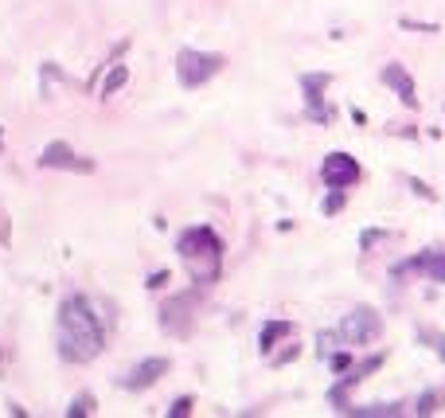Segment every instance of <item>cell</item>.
I'll list each match as a JSON object with an SVG mask.
<instances>
[{
  "label": "cell",
  "mask_w": 445,
  "mask_h": 418,
  "mask_svg": "<svg viewBox=\"0 0 445 418\" xmlns=\"http://www.w3.org/2000/svg\"><path fill=\"white\" fill-rule=\"evenodd\" d=\"M340 208H344V188L328 192V196H325V203H320V211H325V215H336Z\"/></svg>",
  "instance_id": "obj_16"
},
{
  "label": "cell",
  "mask_w": 445,
  "mask_h": 418,
  "mask_svg": "<svg viewBox=\"0 0 445 418\" xmlns=\"http://www.w3.org/2000/svg\"><path fill=\"white\" fill-rule=\"evenodd\" d=\"M223 55H215V51H176V79L184 90H199L208 79H215L219 70H223Z\"/></svg>",
  "instance_id": "obj_3"
},
{
  "label": "cell",
  "mask_w": 445,
  "mask_h": 418,
  "mask_svg": "<svg viewBox=\"0 0 445 418\" xmlns=\"http://www.w3.org/2000/svg\"><path fill=\"white\" fill-rule=\"evenodd\" d=\"M176 250H180V258H184V266H188V274H192V281H196V286H208V281L219 278L223 242H219V235L211 227H188V231H180Z\"/></svg>",
  "instance_id": "obj_2"
},
{
  "label": "cell",
  "mask_w": 445,
  "mask_h": 418,
  "mask_svg": "<svg viewBox=\"0 0 445 418\" xmlns=\"http://www.w3.org/2000/svg\"><path fill=\"white\" fill-rule=\"evenodd\" d=\"M169 371V359H145V364H137V368L129 371L125 379H121V387H129V391H145V387H153L160 376Z\"/></svg>",
  "instance_id": "obj_8"
},
{
  "label": "cell",
  "mask_w": 445,
  "mask_h": 418,
  "mask_svg": "<svg viewBox=\"0 0 445 418\" xmlns=\"http://www.w3.org/2000/svg\"><path fill=\"white\" fill-rule=\"evenodd\" d=\"M106 344V332H102V320L90 313L86 297H67L59 305V320H55V348L67 364H90V359L102 352Z\"/></svg>",
  "instance_id": "obj_1"
},
{
  "label": "cell",
  "mask_w": 445,
  "mask_h": 418,
  "mask_svg": "<svg viewBox=\"0 0 445 418\" xmlns=\"http://www.w3.org/2000/svg\"><path fill=\"white\" fill-rule=\"evenodd\" d=\"M348 415H356V418H398L403 407H398V403H371V407H352Z\"/></svg>",
  "instance_id": "obj_14"
},
{
  "label": "cell",
  "mask_w": 445,
  "mask_h": 418,
  "mask_svg": "<svg viewBox=\"0 0 445 418\" xmlns=\"http://www.w3.org/2000/svg\"><path fill=\"white\" fill-rule=\"evenodd\" d=\"M320 176H325L328 188H352V184H359L364 169L352 153H328L325 164H320Z\"/></svg>",
  "instance_id": "obj_5"
},
{
  "label": "cell",
  "mask_w": 445,
  "mask_h": 418,
  "mask_svg": "<svg viewBox=\"0 0 445 418\" xmlns=\"http://www.w3.org/2000/svg\"><path fill=\"white\" fill-rule=\"evenodd\" d=\"M418 270H422L430 281H437V286H445V254L442 250H422V254H414Z\"/></svg>",
  "instance_id": "obj_12"
},
{
  "label": "cell",
  "mask_w": 445,
  "mask_h": 418,
  "mask_svg": "<svg viewBox=\"0 0 445 418\" xmlns=\"http://www.w3.org/2000/svg\"><path fill=\"white\" fill-rule=\"evenodd\" d=\"M125 79H129V67H125V63H109L106 82H102V98H114V94L125 86Z\"/></svg>",
  "instance_id": "obj_13"
},
{
  "label": "cell",
  "mask_w": 445,
  "mask_h": 418,
  "mask_svg": "<svg viewBox=\"0 0 445 418\" xmlns=\"http://www.w3.org/2000/svg\"><path fill=\"white\" fill-rule=\"evenodd\" d=\"M305 118H309V121H320V125H328V121H332V110H328L325 102H320V106H305Z\"/></svg>",
  "instance_id": "obj_17"
},
{
  "label": "cell",
  "mask_w": 445,
  "mask_h": 418,
  "mask_svg": "<svg viewBox=\"0 0 445 418\" xmlns=\"http://www.w3.org/2000/svg\"><path fill=\"white\" fill-rule=\"evenodd\" d=\"M410 192H414V196H426V199H434V188H430V184H422V180H418V176H410Z\"/></svg>",
  "instance_id": "obj_21"
},
{
  "label": "cell",
  "mask_w": 445,
  "mask_h": 418,
  "mask_svg": "<svg viewBox=\"0 0 445 418\" xmlns=\"http://www.w3.org/2000/svg\"><path fill=\"white\" fill-rule=\"evenodd\" d=\"M188 309H192V297H176V301H164V309H160V325L169 332H188V325H184V317H188Z\"/></svg>",
  "instance_id": "obj_9"
},
{
  "label": "cell",
  "mask_w": 445,
  "mask_h": 418,
  "mask_svg": "<svg viewBox=\"0 0 445 418\" xmlns=\"http://www.w3.org/2000/svg\"><path fill=\"white\" fill-rule=\"evenodd\" d=\"M414 410H418L422 418H426V415H434V410H437V395H434V391H426V395L418 398V407H414Z\"/></svg>",
  "instance_id": "obj_19"
},
{
  "label": "cell",
  "mask_w": 445,
  "mask_h": 418,
  "mask_svg": "<svg viewBox=\"0 0 445 418\" xmlns=\"http://www.w3.org/2000/svg\"><path fill=\"white\" fill-rule=\"evenodd\" d=\"M336 336L344 340V344H375V340L383 336V317H379L375 309L359 305V309H352V313L340 320Z\"/></svg>",
  "instance_id": "obj_4"
},
{
  "label": "cell",
  "mask_w": 445,
  "mask_h": 418,
  "mask_svg": "<svg viewBox=\"0 0 445 418\" xmlns=\"http://www.w3.org/2000/svg\"><path fill=\"white\" fill-rule=\"evenodd\" d=\"M328 364H332V371H348V368H352V356H348V352H336Z\"/></svg>",
  "instance_id": "obj_22"
},
{
  "label": "cell",
  "mask_w": 445,
  "mask_h": 418,
  "mask_svg": "<svg viewBox=\"0 0 445 418\" xmlns=\"http://www.w3.org/2000/svg\"><path fill=\"white\" fill-rule=\"evenodd\" d=\"M286 336H293V320H270V325H262V332H258L262 356H270L277 348V340H286Z\"/></svg>",
  "instance_id": "obj_11"
},
{
  "label": "cell",
  "mask_w": 445,
  "mask_h": 418,
  "mask_svg": "<svg viewBox=\"0 0 445 418\" xmlns=\"http://www.w3.org/2000/svg\"><path fill=\"white\" fill-rule=\"evenodd\" d=\"M192 403H196V398H192V395L176 398V403H172V407H169V418H184V415H192Z\"/></svg>",
  "instance_id": "obj_18"
},
{
  "label": "cell",
  "mask_w": 445,
  "mask_h": 418,
  "mask_svg": "<svg viewBox=\"0 0 445 418\" xmlns=\"http://www.w3.org/2000/svg\"><path fill=\"white\" fill-rule=\"evenodd\" d=\"M403 28H414V31H437V24H414V20H403Z\"/></svg>",
  "instance_id": "obj_25"
},
{
  "label": "cell",
  "mask_w": 445,
  "mask_h": 418,
  "mask_svg": "<svg viewBox=\"0 0 445 418\" xmlns=\"http://www.w3.org/2000/svg\"><path fill=\"white\" fill-rule=\"evenodd\" d=\"M430 344H434V352L445 359V336H437V332H430Z\"/></svg>",
  "instance_id": "obj_24"
},
{
  "label": "cell",
  "mask_w": 445,
  "mask_h": 418,
  "mask_svg": "<svg viewBox=\"0 0 445 418\" xmlns=\"http://www.w3.org/2000/svg\"><path fill=\"white\" fill-rule=\"evenodd\" d=\"M328 86H332V75H325V70H305V75H301V94H305V106H320V98H325Z\"/></svg>",
  "instance_id": "obj_10"
},
{
  "label": "cell",
  "mask_w": 445,
  "mask_h": 418,
  "mask_svg": "<svg viewBox=\"0 0 445 418\" xmlns=\"http://www.w3.org/2000/svg\"><path fill=\"white\" fill-rule=\"evenodd\" d=\"M94 407H98V403H94V395H90V391H82V395H75V398H70V407H67V418L94 415Z\"/></svg>",
  "instance_id": "obj_15"
},
{
  "label": "cell",
  "mask_w": 445,
  "mask_h": 418,
  "mask_svg": "<svg viewBox=\"0 0 445 418\" xmlns=\"http://www.w3.org/2000/svg\"><path fill=\"white\" fill-rule=\"evenodd\" d=\"M383 239H387V231H364V235H359V247L371 250L375 242H383Z\"/></svg>",
  "instance_id": "obj_20"
},
{
  "label": "cell",
  "mask_w": 445,
  "mask_h": 418,
  "mask_svg": "<svg viewBox=\"0 0 445 418\" xmlns=\"http://www.w3.org/2000/svg\"><path fill=\"white\" fill-rule=\"evenodd\" d=\"M164 281H169V270H157V274H153V278H148L145 286H148V289H160Z\"/></svg>",
  "instance_id": "obj_23"
},
{
  "label": "cell",
  "mask_w": 445,
  "mask_h": 418,
  "mask_svg": "<svg viewBox=\"0 0 445 418\" xmlns=\"http://www.w3.org/2000/svg\"><path fill=\"white\" fill-rule=\"evenodd\" d=\"M383 82L398 94V102H403L406 110H418V90H414V79H410V70H406L403 63H387V67H383Z\"/></svg>",
  "instance_id": "obj_7"
},
{
  "label": "cell",
  "mask_w": 445,
  "mask_h": 418,
  "mask_svg": "<svg viewBox=\"0 0 445 418\" xmlns=\"http://www.w3.org/2000/svg\"><path fill=\"white\" fill-rule=\"evenodd\" d=\"M40 164H43V169L94 172V160H82V157H75V149H70L67 141H51V145H43V153H40Z\"/></svg>",
  "instance_id": "obj_6"
}]
</instances>
